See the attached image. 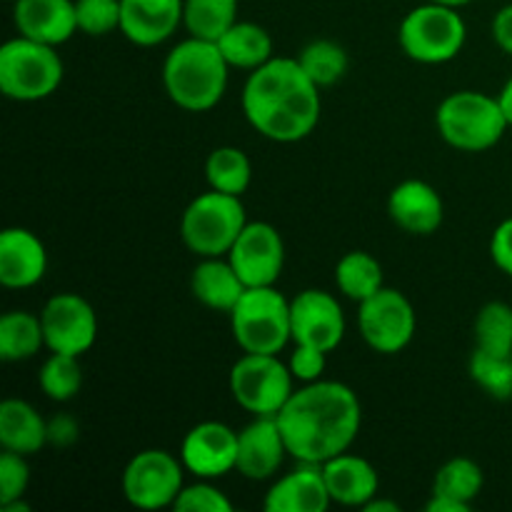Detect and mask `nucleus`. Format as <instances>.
Segmentation results:
<instances>
[{
    "mask_svg": "<svg viewBox=\"0 0 512 512\" xmlns=\"http://www.w3.org/2000/svg\"><path fill=\"white\" fill-rule=\"evenodd\" d=\"M43 323L45 348L50 353L83 355L88 353L98 338V318L85 298L75 293H60L45 303L40 313Z\"/></svg>",
    "mask_w": 512,
    "mask_h": 512,
    "instance_id": "f8f14e48",
    "label": "nucleus"
},
{
    "mask_svg": "<svg viewBox=\"0 0 512 512\" xmlns=\"http://www.w3.org/2000/svg\"><path fill=\"white\" fill-rule=\"evenodd\" d=\"M45 345L40 315L28 310H10L0 318V358L5 363H20L40 353Z\"/></svg>",
    "mask_w": 512,
    "mask_h": 512,
    "instance_id": "a878e982",
    "label": "nucleus"
},
{
    "mask_svg": "<svg viewBox=\"0 0 512 512\" xmlns=\"http://www.w3.org/2000/svg\"><path fill=\"white\" fill-rule=\"evenodd\" d=\"M330 503L333 500L325 485L323 465L300 463L293 473L275 480L263 508L268 512H325Z\"/></svg>",
    "mask_w": 512,
    "mask_h": 512,
    "instance_id": "412c9836",
    "label": "nucleus"
},
{
    "mask_svg": "<svg viewBox=\"0 0 512 512\" xmlns=\"http://www.w3.org/2000/svg\"><path fill=\"white\" fill-rule=\"evenodd\" d=\"M490 258L512 278V218L503 220L490 238Z\"/></svg>",
    "mask_w": 512,
    "mask_h": 512,
    "instance_id": "58836bf2",
    "label": "nucleus"
},
{
    "mask_svg": "<svg viewBox=\"0 0 512 512\" xmlns=\"http://www.w3.org/2000/svg\"><path fill=\"white\" fill-rule=\"evenodd\" d=\"M40 388L55 403H68L75 395L80 393L83 385V370H80L78 355H65V353H50L40 368Z\"/></svg>",
    "mask_w": 512,
    "mask_h": 512,
    "instance_id": "473e14b6",
    "label": "nucleus"
},
{
    "mask_svg": "<svg viewBox=\"0 0 512 512\" xmlns=\"http://www.w3.org/2000/svg\"><path fill=\"white\" fill-rule=\"evenodd\" d=\"M475 348L488 353H512V308L503 300L483 305L475 318Z\"/></svg>",
    "mask_w": 512,
    "mask_h": 512,
    "instance_id": "72a5a7b5",
    "label": "nucleus"
},
{
    "mask_svg": "<svg viewBox=\"0 0 512 512\" xmlns=\"http://www.w3.org/2000/svg\"><path fill=\"white\" fill-rule=\"evenodd\" d=\"M330 500L345 508H363L380 490L378 470L360 455L340 453L323 463Z\"/></svg>",
    "mask_w": 512,
    "mask_h": 512,
    "instance_id": "4be33fe9",
    "label": "nucleus"
},
{
    "mask_svg": "<svg viewBox=\"0 0 512 512\" xmlns=\"http://www.w3.org/2000/svg\"><path fill=\"white\" fill-rule=\"evenodd\" d=\"M425 510L428 512H470V505L458 503V500H453V498H443V495H430Z\"/></svg>",
    "mask_w": 512,
    "mask_h": 512,
    "instance_id": "79ce46f5",
    "label": "nucleus"
},
{
    "mask_svg": "<svg viewBox=\"0 0 512 512\" xmlns=\"http://www.w3.org/2000/svg\"><path fill=\"white\" fill-rule=\"evenodd\" d=\"M288 455L283 433L275 418H255L238 433V470L248 480H270Z\"/></svg>",
    "mask_w": 512,
    "mask_h": 512,
    "instance_id": "f3484780",
    "label": "nucleus"
},
{
    "mask_svg": "<svg viewBox=\"0 0 512 512\" xmlns=\"http://www.w3.org/2000/svg\"><path fill=\"white\" fill-rule=\"evenodd\" d=\"M238 23V0H183V25L193 38L218 43Z\"/></svg>",
    "mask_w": 512,
    "mask_h": 512,
    "instance_id": "cd10ccee",
    "label": "nucleus"
},
{
    "mask_svg": "<svg viewBox=\"0 0 512 512\" xmlns=\"http://www.w3.org/2000/svg\"><path fill=\"white\" fill-rule=\"evenodd\" d=\"M495 98H498L500 110H503V115H505V120H508V125H512V78L503 85V90H500V93L495 95Z\"/></svg>",
    "mask_w": 512,
    "mask_h": 512,
    "instance_id": "37998d69",
    "label": "nucleus"
},
{
    "mask_svg": "<svg viewBox=\"0 0 512 512\" xmlns=\"http://www.w3.org/2000/svg\"><path fill=\"white\" fill-rule=\"evenodd\" d=\"M433 3H440V5H450V8H463V5L473 3V0H433Z\"/></svg>",
    "mask_w": 512,
    "mask_h": 512,
    "instance_id": "49530a36",
    "label": "nucleus"
},
{
    "mask_svg": "<svg viewBox=\"0 0 512 512\" xmlns=\"http://www.w3.org/2000/svg\"><path fill=\"white\" fill-rule=\"evenodd\" d=\"M300 68L320 90L330 88L348 73V53L335 40H313L298 53Z\"/></svg>",
    "mask_w": 512,
    "mask_h": 512,
    "instance_id": "c756f323",
    "label": "nucleus"
},
{
    "mask_svg": "<svg viewBox=\"0 0 512 512\" xmlns=\"http://www.w3.org/2000/svg\"><path fill=\"white\" fill-rule=\"evenodd\" d=\"M483 468L470 458H453L435 473L433 495L453 498L473 508V500L483 490Z\"/></svg>",
    "mask_w": 512,
    "mask_h": 512,
    "instance_id": "7c9ffc66",
    "label": "nucleus"
},
{
    "mask_svg": "<svg viewBox=\"0 0 512 512\" xmlns=\"http://www.w3.org/2000/svg\"><path fill=\"white\" fill-rule=\"evenodd\" d=\"M45 270L48 253L38 235L25 228H8L0 233V283L5 288H33L45 278Z\"/></svg>",
    "mask_w": 512,
    "mask_h": 512,
    "instance_id": "6ab92c4d",
    "label": "nucleus"
},
{
    "mask_svg": "<svg viewBox=\"0 0 512 512\" xmlns=\"http://www.w3.org/2000/svg\"><path fill=\"white\" fill-rule=\"evenodd\" d=\"M228 315L233 338L243 353L278 355L293 340L290 300L275 285L248 288Z\"/></svg>",
    "mask_w": 512,
    "mask_h": 512,
    "instance_id": "39448f33",
    "label": "nucleus"
},
{
    "mask_svg": "<svg viewBox=\"0 0 512 512\" xmlns=\"http://www.w3.org/2000/svg\"><path fill=\"white\" fill-rule=\"evenodd\" d=\"M13 23L25 38L55 48L78 33L75 0H15Z\"/></svg>",
    "mask_w": 512,
    "mask_h": 512,
    "instance_id": "a211bd4d",
    "label": "nucleus"
},
{
    "mask_svg": "<svg viewBox=\"0 0 512 512\" xmlns=\"http://www.w3.org/2000/svg\"><path fill=\"white\" fill-rule=\"evenodd\" d=\"M190 290H193V298L203 303L205 308L230 313L248 288L235 273L230 260L200 258L193 275H190Z\"/></svg>",
    "mask_w": 512,
    "mask_h": 512,
    "instance_id": "5701e85b",
    "label": "nucleus"
},
{
    "mask_svg": "<svg viewBox=\"0 0 512 512\" xmlns=\"http://www.w3.org/2000/svg\"><path fill=\"white\" fill-rule=\"evenodd\" d=\"M388 213L410 235H433L443 225L445 205L438 190L425 180H403L388 198Z\"/></svg>",
    "mask_w": 512,
    "mask_h": 512,
    "instance_id": "aec40b11",
    "label": "nucleus"
},
{
    "mask_svg": "<svg viewBox=\"0 0 512 512\" xmlns=\"http://www.w3.org/2000/svg\"><path fill=\"white\" fill-rule=\"evenodd\" d=\"M228 60L218 43L190 35L175 45L163 63V85L178 108L205 113L223 100L228 88Z\"/></svg>",
    "mask_w": 512,
    "mask_h": 512,
    "instance_id": "7ed1b4c3",
    "label": "nucleus"
},
{
    "mask_svg": "<svg viewBox=\"0 0 512 512\" xmlns=\"http://www.w3.org/2000/svg\"><path fill=\"white\" fill-rule=\"evenodd\" d=\"M335 285L345 298L360 305L383 288V265L365 250H350L335 265Z\"/></svg>",
    "mask_w": 512,
    "mask_h": 512,
    "instance_id": "bb28decb",
    "label": "nucleus"
},
{
    "mask_svg": "<svg viewBox=\"0 0 512 512\" xmlns=\"http://www.w3.org/2000/svg\"><path fill=\"white\" fill-rule=\"evenodd\" d=\"M75 18L80 33L103 38L120 30V0H75Z\"/></svg>",
    "mask_w": 512,
    "mask_h": 512,
    "instance_id": "f704fd0d",
    "label": "nucleus"
},
{
    "mask_svg": "<svg viewBox=\"0 0 512 512\" xmlns=\"http://www.w3.org/2000/svg\"><path fill=\"white\" fill-rule=\"evenodd\" d=\"M493 38L505 53L512 55V3L500 8L493 18Z\"/></svg>",
    "mask_w": 512,
    "mask_h": 512,
    "instance_id": "a19ab883",
    "label": "nucleus"
},
{
    "mask_svg": "<svg viewBox=\"0 0 512 512\" xmlns=\"http://www.w3.org/2000/svg\"><path fill=\"white\" fill-rule=\"evenodd\" d=\"M10 3H15V0H10Z\"/></svg>",
    "mask_w": 512,
    "mask_h": 512,
    "instance_id": "de8ad7c7",
    "label": "nucleus"
},
{
    "mask_svg": "<svg viewBox=\"0 0 512 512\" xmlns=\"http://www.w3.org/2000/svg\"><path fill=\"white\" fill-rule=\"evenodd\" d=\"M293 373L278 355L245 353L230 368V393L255 418H275L293 390Z\"/></svg>",
    "mask_w": 512,
    "mask_h": 512,
    "instance_id": "1a4fd4ad",
    "label": "nucleus"
},
{
    "mask_svg": "<svg viewBox=\"0 0 512 512\" xmlns=\"http://www.w3.org/2000/svg\"><path fill=\"white\" fill-rule=\"evenodd\" d=\"M275 420L288 445V455L298 463L323 465L335 455L348 453L360 433L363 410L358 395L348 385L315 380L295 390Z\"/></svg>",
    "mask_w": 512,
    "mask_h": 512,
    "instance_id": "f257e3e1",
    "label": "nucleus"
},
{
    "mask_svg": "<svg viewBox=\"0 0 512 512\" xmlns=\"http://www.w3.org/2000/svg\"><path fill=\"white\" fill-rule=\"evenodd\" d=\"M290 330L295 345L333 353L345 338V313L338 298L325 290H303L290 300Z\"/></svg>",
    "mask_w": 512,
    "mask_h": 512,
    "instance_id": "4468645a",
    "label": "nucleus"
},
{
    "mask_svg": "<svg viewBox=\"0 0 512 512\" xmlns=\"http://www.w3.org/2000/svg\"><path fill=\"white\" fill-rule=\"evenodd\" d=\"M0 445L20 455H35L48 445V423L38 410L18 398L0 403Z\"/></svg>",
    "mask_w": 512,
    "mask_h": 512,
    "instance_id": "b1692460",
    "label": "nucleus"
},
{
    "mask_svg": "<svg viewBox=\"0 0 512 512\" xmlns=\"http://www.w3.org/2000/svg\"><path fill=\"white\" fill-rule=\"evenodd\" d=\"M328 353L318 348H310V345H295L293 355H290V373L300 383H315V380L323 378L325 363H328Z\"/></svg>",
    "mask_w": 512,
    "mask_h": 512,
    "instance_id": "4c0bfd02",
    "label": "nucleus"
},
{
    "mask_svg": "<svg viewBox=\"0 0 512 512\" xmlns=\"http://www.w3.org/2000/svg\"><path fill=\"white\" fill-rule=\"evenodd\" d=\"M185 470L200 480H218L238 463V433L218 420H205L188 430L180 445Z\"/></svg>",
    "mask_w": 512,
    "mask_h": 512,
    "instance_id": "2eb2a0df",
    "label": "nucleus"
},
{
    "mask_svg": "<svg viewBox=\"0 0 512 512\" xmlns=\"http://www.w3.org/2000/svg\"><path fill=\"white\" fill-rule=\"evenodd\" d=\"M228 260L245 288H268L283 275L285 243L270 223H248L230 248Z\"/></svg>",
    "mask_w": 512,
    "mask_h": 512,
    "instance_id": "ddd939ff",
    "label": "nucleus"
},
{
    "mask_svg": "<svg viewBox=\"0 0 512 512\" xmlns=\"http://www.w3.org/2000/svg\"><path fill=\"white\" fill-rule=\"evenodd\" d=\"M30 468L25 463V455L5 450L0 455V505L20 500L28 490Z\"/></svg>",
    "mask_w": 512,
    "mask_h": 512,
    "instance_id": "e433bc0d",
    "label": "nucleus"
},
{
    "mask_svg": "<svg viewBox=\"0 0 512 512\" xmlns=\"http://www.w3.org/2000/svg\"><path fill=\"white\" fill-rule=\"evenodd\" d=\"M245 225L248 218L243 200L238 195L210 190L185 208L180 218V238L198 258H223L230 253Z\"/></svg>",
    "mask_w": 512,
    "mask_h": 512,
    "instance_id": "423d86ee",
    "label": "nucleus"
},
{
    "mask_svg": "<svg viewBox=\"0 0 512 512\" xmlns=\"http://www.w3.org/2000/svg\"><path fill=\"white\" fill-rule=\"evenodd\" d=\"M360 335L365 343L383 355H395L410 345L415 335L413 303L395 288H380L360 303L358 313Z\"/></svg>",
    "mask_w": 512,
    "mask_h": 512,
    "instance_id": "9b49d317",
    "label": "nucleus"
},
{
    "mask_svg": "<svg viewBox=\"0 0 512 512\" xmlns=\"http://www.w3.org/2000/svg\"><path fill=\"white\" fill-rule=\"evenodd\" d=\"M243 113L263 138L298 143L320 120V88L298 58H273L250 70L243 88Z\"/></svg>",
    "mask_w": 512,
    "mask_h": 512,
    "instance_id": "f03ea898",
    "label": "nucleus"
},
{
    "mask_svg": "<svg viewBox=\"0 0 512 512\" xmlns=\"http://www.w3.org/2000/svg\"><path fill=\"white\" fill-rule=\"evenodd\" d=\"M183 460L168 450H143L128 463L123 473V495L133 508H173L183 483Z\"/></svg>",
    "mask_w": 512,
    "mask_h": 512,
    "instance_id": "9d476101",
    "label": "nucleus"
},
{
    "mask_svg": "<svg viewBox=\"0 0 512 512\" xmlns=\"http://www.w3.org/2000/svg\"><path fill=\"white\" fill-rule=\"evenodd\" d=\"M183 23V0H120V33L140 48L173 38Z\"/></svg>",
    "mask_w": 512,
    "mask_h": 512,
    "instance_id": "dca6fc26",
    "label": "nucleus"
},
{
    "mask_svg": "<svg viewBox=\"0 0 512 512\" xmlns=\"http://www.w3.org/2000/svg\"><path fill=\"white\" fill-rule=\"evenodd\" d=\"M0 510H3V512H30V505L25 503L23 498H20V500H13V503L0 505Z\"/></svg>",
    "mask_w": 512,
    "mask_h": 512,
    "instance_id": "a18cd8bd",
    "label": "nucleus"
},
{
    "mask_svg": "<svg viewBox=\"0 0 512 512\" xmlns=\"http://www.w3.org/2000/svg\"><path fill=\"white\" fill-rule=\"evenodd\" d=\"M365 512H400V505L398 503H390V500H378V495H375L373 500H368V503L363 505Z\"/></svg>",
    "mask_w": 512,
    "mask_h": 512,
    "instance_id": "c03bdc74",
    "label": "nucleus"
},
{
    "mask_svg": "<svg viewBox=\"0 0 512 512\" xmlns=\"http://www.w3.org/2000/svg\"><path fill=\"white\" fill-rule=\"evenodd\" d=\"M435 123H438L440 138L450 148L463 150V153L490 150L510 128L498 98H490L478 90H460V93L448 95L438 105Z\"/></svg>",
    "mask_w": 512,
    "mask_h": 512,
    "instance_id": "20e7f679",
    "label": "nucleus"
},
{
    "mask_svg": "<svg viewBox=\"0 0 512 512\" xmlns=\"http://www.w3.org/2000/svg\"><path fill=\"white\" fill-rule=\"evenodd\" d=\"M60 83L63 60L53 45L18 35L0 48V90L5 98L35 103L53 95Z\"/></svg>",
    "mask_w": 512,
    "mask_h": 512,
    "instance_id": "0eeeda50",
    "label": "nucleus"
},
{
    "mask_svg": "<svg viewBox=\"0 0 512 512\" xmlns=\"http://www.w3.org/2000/svg\"><path fill=\"white\" fill-rule=\"evenodd\" d=\"M80 438V428L75 423V418L70 415H55L53 420H48V443L55 448H68L75 440Z\"/></svg>",
    "mask_w": 512,
    "mask_h": 512,
    "instance_id": "ea45409f",
    "label": "nucleus"
},
{
    "mask_svg": "<svg viewBox=\"0 0 512 512\" xmlns=\"http://www.w3.org/2000/svg\"><path fill=\"white\" fill-rule=\"evenodd\" d=\"M465 38H468V28L458 8L433 3V0L410 10L398 30L400 48L405 50V55L425 65H440L458 58Z\"/></svg>",
    "mask_w": 512,
    "mask_h": 512,
    "instance_id": "6e6552de",
    "label": "nucleus"
},
{
    "mask_svg": "<svg viewBox=\"0 0 512 512\" xmlns=\"http://www.w3.org/2000/svg\"><path fill=\"white\" fill-rule=\"evenodd\" d=\"M470 378L478 388H483L490 398H512V353H488L475 348L470 355Z\"/></svg>",
    "mask_w": 512,
    "mask_h": 512,
    "instance_id": "2f4dec72",
    "label": "nucleus"
},
{
    "mask_svg": "<svg viewBox=\"0 0 512 512\" xmlns=\"http://www.w3.org/2000/svg\"><path fill=\"white\" fill-rule=\"evenodd\" d=\"M173 508L178 512H233V503L210 480H200L180 490Z\"/></svg>",
    "mask_w": 512,
    "mask_h": 512,
    "instance_id": "c9c22d12",
    "label": "nucleus"
},
{
    "mask_svg": "<svg viewBox=\"0 0 512 512\" xmlns=\"http://www.w3.org/2000/svg\"><path fill=\"white\" fill-rule=\"evenodd\" d=\"M218 48L230 68L255 70L273 60V38L263 25L250 20H238L228 33H223Z\"/></svg>",
    "mask_w": 512,
    "mask_h": 512,
    "instance_id": "393cba45",
    "label": "nucleus"
},
{
    "mask_svg": "<svg viewBox=\"0 0 512 512\" xmlns=\"http://www.w3.org/2000/svg\"><path fill=\"white\" fill-rule=\"evenodd\" d=\"M205 178H208L210 190L243 198L245 190L250 188V180H253V165H250V158L243 150L233 148V145H223V148H215L208 155Z\"/></svg>",
    "mask_w": 512,
    "mask_h": 512,
    "instance_id": "c85d7f7f",
    "label": "nucleus"
}]
</instances>
